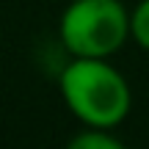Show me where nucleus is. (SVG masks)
<instances>
[{
    "mask_svg": "<svg viewBox=\"0 0 149 149\" xmlns=\"http://www.w3.org/2000/svg\"><path fill=\"white\" fill-rule=\"evenodd\" d=\"M66 108L91 130H116L133 108V91L108 58H72L58 77Z\"/></svg>",
    "mask_w": 149,
    "mask_h": 149,
    "instance_id": "f257e3e1",
    "label": "nucleus"
},
{
    "mask_svg": "<svg viewBox=\"0 0 149 149\" xmlns=\"http://www.w3.org/2000/svg\"><path fill=\"white\" fill-rule=\"evenodd\" d=\"M58 36L72 58H111L130 39V11L122 0H72Z\"/></svg>",
    "mask_w": 149,
    "mask_h": 149,
    "instance_id": "f03ea898",
    "label": "nucleus"
},
{
    "mask_svg": "<svg viewBox=\"0 0 149 149\" xmlns=\"http://www.w3.org/2000/svg\"><path fill=\"white\" fill-rule=\"evenodd\" d=\"M66 149H127L116 135H111V130H91L86 127L83 133H77L66 144Z\"/></svg>",
    "mask_w": 149,
    "mask_h": 149,
    "instance_id": "7ed1b4c3",
    "label": "nucleus"
},
{
    "mask_svg": "<svg viewBox=\"0 0 149 149\" xmlns=\"http://www.w3.org/2000/svg\"><path fill=\"white\" fill-rule=\"evenodd\" d=\"M130 39L138 47L149 50V0H141L130 11Z\"/></svg>",
    "mask_w": 149,
    "mask_h": 149,
    "instance_id": "20e7f679",
    "label": "nucleus"
}]
</instances>
